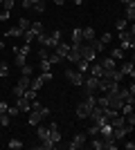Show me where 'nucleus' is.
<instances>
[{"instance_id": "5701e85b", "label": "nucleus", "mask_w": 135, "mask_h": 150, "mask_svg": "<svg viewBox=\"0 0 135 150\" xmlns=\"http://www.w3.org/2000/svg\"><path fill=\"white\" fill-rule=\"evenodd\" d=\"M86 134H88V137H97V134H99V125H97V123H92V125L88 128V130H86Z\"/></svg>"}, {"instance_id": "dca6fc26", "label": "nucleus", "mask_w": 135, "mask_h": 150, "mask_svg": "<svg viewBox=\"0 0 135 150\" xmlns=\"http://www.w3.org/2000/svg\"><path fill=\"white\" fill-rule=\"evenodd\" d=\"M90 148H95V150H104V139L97 134V137H92V141H90Z\"/></svg>"}, {"instance_id": "c85d7f7f", "label": "nucleus", "mask_w": 135, "mask_h": 150, "mask_svg": "<svg viewBox=\"0 0 135 150\" xmlns=\"http://www.w3.org/2000/svg\"><path fill=\"white\" fill-rule=\"evenodd\" d=\"M29 25H32V20H27V18H18V27H20L23 31L29 29Z\"/></svg>"}, {"instance_id": "bb28decb", "label": "nucleus", "mask_w": 135, "mask_h": 150, "mask_svg": "<svg viewBox=\"0 0 135 150\" xmlns=\"http://www.w3.org/2000/svg\"><path fill=\"white\" fill-rule=\"evenodd\" d=\"M23 96H25L27 101H34V99H36V90H32V88H27L25 92H23Z\"/></svg>"}, {"instance_id": "72a5a7b5", "label": "nucleus", "mask_w": 135, "mask_h": 150, "mask_svg": "<svg viewBox=\"0 0 135 150\" xmlns=\"http://www.w3.org/2000/svg\"><path fill=\"white\" fill-rule=\"evenodd\" d=\"M129 27V20L126 18H122V20H117V31H122V29H126Z\"/></svg>"}, {"instance_id": "f704fd0d", "label": "nucleus", "mask_w": 135, "mask_h": 150, "mask_svg": "<svg viewBox=\"0 0 135 150\" xmlns=\"http://www.w3.org/2000/svg\"><path fill=\"white\" fill-rule=\"evenodd\" d=\"M20 69H23V74H25V76H32V72H34V67H32V65H27V63Z\"/></svg>"}, {"instance_id": "37998d69", "label": "nucleus", "mask_w": 135, "mask_h": 150, "mask_svg": "<svg viewBox=\"0 0 135 150\" xmlns=\"http://www.w3.org/2000/svg\"><path fill=\"white\" fill-rule=\"evenodd\" d=\"M119 2H124V5H131V2H135V0H119Z\"/></svg>"}, {"instance_id": "f257e3e1", "label": "nucleus", "mask_w": 135, "mask_h": 150, "mask_svg": "<svg viewBox=\"0 0 135 150\" xmlns=\"http://www.w3.org/2000/svg\"><path fill=\"white\" fill-rule=\"evenodd\" d=\"M65 79H68L72 85H77V88H79V85H84V74H81L79 69L68 67V69H65Z\"/></svg>"}, {"instance_id": "473e14b6", "label": "nucleus", "mask_w": 135, "mask_h": 150, "mask_svg": "<svg viewBox=\"0 0 135 150\" xmlns=\"http://www.w3.org/2000/svg\"><path fill=\"white\" fill-rule=\"evenodd\" d=\"M7 114H9V117H11V119H14V117H18V114H20L18 105H14V108H7Z\"/></svg>"}, {"instance_id": "393cba45", "label": "nucleus", "mask_w": 135, "mask_h": 150, "mask_svg": "<svg viewBox=\"0 0 135 150\" xmlns=\"http://www.w3.org/2000/svg\"><path fill=\"white\" fill-rule=\"evenodd\" d=\"M7 146H9L11 150H18V148H23V141H20V139H9V144H7Z\"/></svg>"}, {"instance_id": "9d476101", "label": "nucleus", "mask_w": 135, "mask_h": 150, "mask_svg": "<svg viewBox=\"0 0 135 150\" xmlns=\"http://www.w3.org/2000/svg\"><path fill=\"white\" fill-rule=\"evenodd\" d=\"M88 45L92 47V50H95V54H101V52L106 50V45H104L99 38H92V40H88Z\"/></svg>"}, {"instance_id": "79ce46f5", "label": "nucleus", "mask_w": 135, "mask_h": 150, "mask_svg": "<svg viewBox=\"0 0 135 150\" xmlns=\"http://www.w3.org/2000/svg\"><path fill=\"white\" fill-rule=\"evenodd\" d=\"M63 2H65V0H54V5H59V7L63 5Z\"/></svg>"}, {"instance_id": "20e7f679", "label": "nucleus", "mask_w": 135, "mask_h": 150, "mask_svg": "<svg viewBox=\"0 0 135 150\" xmlns=\"http://www.w3.org/2000/svg\"><path fill=\"white\" fill-rule=\"evenodd\" d=\"M90 110H92V105H88L86 101L77 103V117H79V119H88V117H90Z\"/></svg>"}, {"instance_id": "a878e982", "label": "nucleus", "mask_w": 135, "mask_h": 150, "mask_svg": "<svg viewBox=\"0 0 135 150\" xmlns=\"http://www.w3.org/2000/svg\"><path fill=\"white\" fill-rule=\"evenodd\" d=\"M41 85H43V79H41V76H39V79H32V83H29V88L36 90V92L41 90Z\"/></svg>"}, {"instance_id": "6ab92c4d", "label": "nucleus", "mask_w": 135, "mask_h": 150, "mask_svg": "<svg viewBox=\"0 0 135 150\" xmlns=\"http://www.w3.org/2000/svg\"><path fill=\"white\" fill-rule=\"evenodd\" d=\"M74 65H77V69L81 72V74H84V72H88V65H90V63H88V61H84V58H79Z\"/></svg>"}, {"instance_id": "ddd939ff", "label": "nucleus", "mask_w": 135, "mask_h": 150, "mask_svg": "<svg viewBox=\"0 0 135 150\" xmlns=\"http://www.w3.org/2000/svg\"><path fill=\"white\" fill-rule=\"evenodd\" d=\"M29 83H32V76L20 74V79H18V83H16V85H18L20 90H27V88H29Z\"/></svg>"}, {"instance_id": "a211bd4d", "label": "nucleus", "mask_w": 135, "mask_h": 150, "mask_svg": "<svg viewBox=\"0 0 135 150\" xmlns=\"http://www.w3.org/2000/svg\"><path fill=\"white\" fill-rule=\"evenodd\" d=\"M126 20H131V23L135 20V2L126 5Z\"/></svg>"}, {"instance_id": "c9c22d12", "label": "nucleus", "mask_w": 135, "mask_h": 150, "mask_svg": "<svg viewBox=\"0 0 135 150\" xmlns=\"http://www.w3.org/2000/svg\"><path fill=\"white\" fill-rule=\"evenodd\" d=\"M50 67H52L50 61H41V69H43V72H50Z\"/></svg>"}, {"instance_id": "b1692460", "label": "nucleus", "mask_w": 135, "mask_h": 150, "mask_svg": "<svg viewBox=\"0 0 135 150\" xmlns=\"http://www.w3.org/2000/svg\"><path fill=\"white\" fill-rule=\"evenodd\" d=\"M9 123H11V117H9L7 112H2V114H0V125H5V128H9Z\"/></svg>"}, {"instance_id": "7ed1b4c3", "label": "nucleus", "mask_w": 135, "mask_h": 150, "mask_svg": "<svg viewBox=\"0 0 135 150\" xmlns=\"http://www.w3.org/2000/svg\"><path fill=\"white\" fill-rule=\"evenodd\" d=\"M84 94L86 92H92L95 94L97 92V88H99V79H97V76H88V79H84Z\"/></svg>"}, {"instance_id": "cd10ccee", "label": "nucleus", "mask_w": 135, "mask_h": 150, "mask_svg": "<svg viewBox=\"0 0 135 150\" xmlns=\"http://www.w3.org/2000/svg\"><path fill=\"white\" fill-rule=\"evenodd\" d=\"M32 9H34L36 13H43V11H45V2H43V0H39V2H34V5H32Z\"/></svg>"}, {"instance_id": "e433bc0d", "label": "nucleus", "mask_w": 135, "mask_h": 150, "mask_svg": "<svg viewBox=\"0 0 135 150\" xmlns=\"http://www.w3.org/2000/svg\"><path fill=\"white\" fill-rule=\"evenodd\" d=\"M41 79H43V83H50V81H52V72H43V74H41Z\"/></svg>"}, {"instance_id": "f3484780", "label": "nucleus", "mask_w": 135, "mask_h": 150, "mask_svg": "<svg viewBox=\"0 0 135 150\" xmlns=\"http://www.w3.org/2000/svg\"><path fill=\"white\" fill-rule=\"evenodd\" d=\"M81 34H84V43H88V40H92V38H95V29H92V27L81 29Z\"/></svg>"}, {"instance_id": "aec40b11", "label": "nucleus", "mask_w": 135, "mask_h": 150, "mask_svg": "<svg viewBox=\"0 0 135 150\" xmlns=\"http://www.w3.org/2000/svg\"><path fill=\"white\" fill-rule=\"evenodd\" d=\"M7 36H11V38H18V36H23V29H20V27L16 25V27H11V29L7 31Z\"/></svg>"}, {"instance_id": "58836bf2", "label": "nucleus", "mask_w": 135, "mask_h": 150, "mask_svg": "<svg viewBox=\"0 0 135 150\" xmlns=\"http://www.w3.org/2000/svg\"><path fill=\"white\" fill-rule=\"evenodd\" d=\"M7 108H9V105H7V101H0V114L7 112Z\"/></svg>"}, {"instance_id": "0eeeda50", "label": "nucleus", "mask_w": 135, "mask_h": 150, "mask_svg": "<svg viewBox=\"0 0 135 150\" xmlns=\"http://www.w3.org/2000/svg\"><path fill=\"white\" fill-rule=\"evenodd\" d=\"M16 105H18L20 112H32V101H27L25 96H18V99H16Z\"/></svg>"}, {"instance_id": "a19ab883", "label": "nucleus", "mask_w": 135, "mask_h": 150, "mask_svg": "<svg viewBox=\"0 0 135 150\" xmlns=\"http://www.w3.org/2000/svg\"><path fill=\"white\" fill-rule=\"evenodd\" d=\"M23 9H32V2H29V0H23Z\"/></svg>"}, {"instance_id": "1a4fd4ad", "label": "nucleus", "mask_w": 135, "mask_h": 150, "mask_svg": "<svg viewBox=\"0 0 135 150\" xmlns=\"http://www.w3.org/2000/svg\"><path fill=\"white\" fill-rule=\"evenodd\" d=\"M99 63H101L104 72H108V69H115V67H117V61H115L113 56H106V58H101Z\"/></svg>"}, {"instance_id": "c756f323", "label": "nucleus", "mask_w": 135, "mask_h": 150, "mask_svg": "<svg viewBox=\"0 0 135 150\" xmlns=\"http://www.w3.org/2000/svg\"><path fill=\"white\" fill-rule=\"evenodd\" d=\"M29 27H32V29L36 31V34H41V31H45V29H43V23H41V20H34V23H32V25H29Z\"/></svg>"}, {"instance_id": "6e6552de", "label": "nucleus", "mask_w": 135, "mask_h": 150, "mask_svg": "<svg viewBox=\"0 0 135 150\" xmlns=\"http://www.w3.org/2000/svg\"><path fill=\"white\" fill-rule=\"evenodd\" d=\"M119 72H122L124 76H131V79H133V76H135V65H133V61H126V63H122Z\"/></svg>"}, {"instance_id": "4c0bfd02", "label": "nucleus", "mask_w": 135, "mask_h": 150, "mask_svg": "<svg viewBox=\"0 0 135 150\" xmlns=\"http://www.w3.org/2000/svg\"><path fill=\"white\" fill-rule=\"evenodd\" d=\"M9 13H11V11H2V13H0V25H2L5 20H9Z\"/></svg>"}, {"instance_id": "f8f14e48", "label": "nucleus", "mask_w": 135, "mask_h": 150, "mask_svg": "<svg viewBox=\"0 0 135 150\" xmlns=\"http://www.w3.org/2000/svg\"><path fill=\"white\" fill-rule=\"evenodd\" d=\"M81 43H84V34H81L79 27H74V29H72V43L70 45H81Z\"/></svg>"}, {"instance_id": "412c9836", "label": "nucleus", "mask_w": 135, "mask_h": 150, "mask_svg": "<svg viewBox=\"0 0 135 150\" xmlns=\"http://www.w3.org/2000/svg\"><path fill=\"white\" fill-rule=\"evenodd\" d=\"M0 5H2V11H11L14 5H16V0H2Z\"/></svg>"}, {"instance_id": "4be33fe9", "label": "nucleus", "mask_w": 135, "mask_h": 150, "mask_svg": "<svg viewBox=\"0 0 135 150\" xmlns=\"http://www.w3.org/2000/svg\"><path fill=\"white\" fill-rule=\"evenodd\" d=\"M7 76H9V65L0 61V79H7Z\"/></svg>"}, {"instance_id": "4468645a", "label": "nucleus", "mask_w": 135, "mask_h": 150, "mask_svg": "<svg viewBox=\"0 0 135 150\" xmlns=\"http://www.w3.org/2000/svg\"><path fill=\"white\" fill-rule=\"evenodd\" d=\"M41 119H43V117H41V112H36V110H32V112H29V125H39L41 123Z\"/></svg>"}, {"instance_id": "2f4dec72", "label": "nucleus", "mask_w": 135, "mask_h": 150, "mask_svg": "<svg viewBox=\"0 0 135 150\" xmlns=\"http://www.w3.org/2000/svg\"><path fill=\"white\" fill-rule=\"evenodd\" d=\"M113 58H115V61L124 58V50H122V47H115V50H113Z\"/></svg>"}, {"instance_id": "c03bdc74", "label": "nucleus", "mask_w": 135, "mask_h": 150, "mask_svg": "<svg viewBox=\"0 0 135 150\" xmlns=\"http://www.w3.org/2000/svg\"><path fill=\"white\" fill-rule=\"evenodd\" d=\"M74 5H77V7H79V5H84V0H74Z\"/></svg>"}, {"instance_id": "9b49d317", "label": "nucleus", "mask_w": 135, "mask_h": 150, "mask_svg": "<svg viewBox=\"0 0 135 150\" xmlns=\"http://www.w3.org/2000/svg\"><path fill=\"white\" fill-rule=\"evenodd\" d=\"M54 52H56L61 58H65V56H68V52H70V43H59L56 47H54Z\"/></svg>"}, {"instance_id": "39448f33", "label": "nucleus", "mask_w": 135, "mask_h": 150, "mask_svg": "<svg viewBox=\"0 0 135 150\" xmlns=\"http://www.w3.org/2000/svg\"><path fill=\"white\" fill-rule=\"evenodd\" d=\"M88 72H90V76H97V79H101L104 76V67H101V63L99 61H92L88 65Z\"/></svg>"}, {"instance_id": "ea45409f", "label": "nucleus", "mask_w": 135, "mask_h": 150, "mask_svg": "<svg viewBox=\"0 0 135 150\" xmlns=\"http://www.w3.org/2000/svg\"><path fill=\"white\" fill-rule=\"evenodd\" d=\"M124 148H126V150H133L135 144H133V141H126V144H124Z\"/></svg>"}, {"instance_id": "a18cd8bd", "label": "nucleus", "mask_w": 135, "mask_h": 150, "mask_svg": "<svg viewBox=\"0 0 135 150\" xmlns=\"http://www.w3.org/2000/svg\"><path fill=\"white\" fill-rule=\"evenodd\" d=\"M0 2H2V0H0Z\"/></svg>"}, {"instance_id": "2eb2a0df", "label": "nucleus", "mask_w": 135, "mask_h": 150, "mask_svg": "<svg viewBox=\"0 0 135 150\" xmlns=\"http://www.w3.org/2000/svg\"><path fill=\"white\" fill-rule=\"evenodd\" d=\"M36 134H39L41 141H45V139H50V130H47V125H39V130H36Z\"/></svg>"}, {"instance_id": "f03ea898", "label": "nucleus", "mask_w": 135, "mask_h": 150, "mask_svg": "<svg viewBox=\"0 0 135 150\" xmlns=\"http://www.w3.org/2000/svg\"><path fill=\"white\" fill-rule=\"evenodd\" d=\"M86 141H88V134H86V132H77V134L72 137V141H70V144H65V146H68L70 150H77V148H84Z\"/></svg>"}, {"instance_id": "7c9ffc66", "label": "nucleus", "mask_w": 135, "mask_h": 150, "mask_svg": "<svg viewBox=\"0 0 135 150\" xmlns=\"http://www.w3.org/2000/svg\"><path fill=\"white\" fill-rule=\"evenodd\" d=\"M99 40H101L104 45H108L110 40H113V34H110V31H104V34H101V38H99Z\"/></svg>"}, {"instance_id": "423d86ee", "label": "nucleus", "mask_w": 135, "mask_h": 150, "mask_svg": "<svg viewBox=\"0 0 135 150\" xmlns=\"http://www.w3.org/2000/svg\"><path fill=\"white\" fill-rule=\"evenodd\" d=\"M47 130H50V139L54 144H61V132H59V123H50L47 125Z\"/></svg>"}]
</instances>
